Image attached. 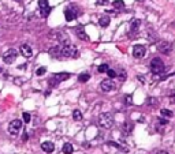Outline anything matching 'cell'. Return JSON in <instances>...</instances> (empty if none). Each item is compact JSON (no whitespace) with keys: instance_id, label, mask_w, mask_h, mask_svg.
I'll use <instances>...</instances> for the list:
<instances>
[{"instance_id":"6da1fadb","label":"cell","mask_w":175,"mask_h":154,"mask_svg":"<svg viewBox=\"0 0 175 154\" xmlns=\"http://www.w3.org/2000/svg\"><path fill=\"white\" fill-rule=\"evenodd\" d=\"M98 125H100L101 128H104V130H108V128H111L114 125V117L111 113H101L100 116H98Z\"/></svg>"},{"instance_id":"7a4b0ae2","label":"cell","mask_w":175,"mask_h":154,"mask_svg":"<svg viewBox=\"0 0 175 154\" xmlns=\"http://www.w3.org/2000/svg\"><path fill=\"white\" fill-rule=\"evenodd\" d=\"M60 49H62V55L65 57H78V49L71 44H65Z\"/></svg>"},{"instance_id":"3957f363","label":"cell","mask_w":175,"mask_h":154,"mask_svg":"<svg viewBox=\"0 0 175 154\" xmlns=\"http://www.w3.org/2000/svg\"><path fill=\"white\" fill-rule=\"evenodd\" d=\"M70 78V74L69 72H60V74H55L52 78L49 79V86H52V87H55V86H58V85L60 82H63V81H67Z\"/></svg>"},{"instance_id":"277c9868","label":"cell","mask_w":175,"mask_h":154,"mask_svg":"<svg viewBox=\"0 0 175 154\" xmlns=\"http://www.w3.org/2000/svg\"><path fill=\"white\" fill-rule=\"evenodd\" d=\"M151 71L153 72V74H161V72L164 71V63L161 59H159V57H155V59H152V61H151Z\"/></svg>"},{"instance_id":"5b68a950","label":"cell","mask_w":175,"mask_h":154,"mask_svg":"<svg viewBox=\"0 0 175 154\" xmlns=\"http://www.w3.org/2000/svg\"><path fill=\"white\" fill-rule=\"evenodd\" d=\"M78 14H79L78 7H75V6H70V7H67L65 10V17H66V19H67L69 22L74 21L75 18L78 17Z\"/></svg>"},{"instance_id":"8992f818","label":"cell","mask_w":175,"mask_h":154,"mask_svg":"<svg viewBox=\"0 0 175 154\" xmlns=\"http://www.w3.org/2000/svg\"><path fill=\"white\" fill-rule=\"evenodd\" d=\"M39 8H40V14L43 18H47L51 12V7L48 4V0H39Z\"/></svg>"},{"instance_id":"52a82bcc","label":"cell","mask_w":175,"mask_h":154,"mask_svg":"<svg viewBox=\"0 0 175 154\" xmlns=\"http://www.w3.org/2000/svg\"><path fill=\"white\" fill-rule=\"evenodd\" d=\"M21 128H22V121L15 119V120H12L11 123L8 124V132L11 135H17L21 131Z\"/></svg>"},{"instance_id":"ba28073f","label":"cell","mask_w":175,"mask_h":154,"mask_svg":"<svg viewBox=\"0 0 175 154\" xmlns=\"http://www.w3.org/2000/svg\"><path fill=\"white\" fill-rule=\"evenodd\" d=\"M17 56H18V52L15 51V49H8V51L3 55V60H4V63H7V64H11V63L15 61Z\"/></svg>"},{"instance_id":"9c48e42d","label":"cell","mask_w":175,"mask_h":154,"mask_svg":"<svg viewBox=\"0 0 175 154\" xmlns=\"http://www.w3.org/2000/svg\"><path fill=\"white\" fill-rule=\"evenodd\" d=\"M157 48H159V51H160L161 53L168 55V53L171 52V49H173V44L168 42V41H161V42H159Z\"/></svg>"},{"instance_id":"30bf717a","label":"cell","mask_w":175,"mask_h":154,"mask_svg":"<svg viewBox=\"0 0 175 154\" xmlns=\"http://www.w3.org/2000/svg\"><path fill=\"white\" fill-rule=\"evenodd\" d=\"M145 52H146V49L144 45H135L133 48V56L135 59H142L145 56Z\"/></svg>"},{"instance_id":"8fae6325","label":"cell","mask_w":175,"mask_h":154,"mask_svg":"<svg viewBox=\"0 0 175 154\" xmlns=\"http://www.w3.org/2000/svg\"><path fill=\"white\" fill-rule=\"evenodd\" d=\"M100 89L103 90L104 93H108V92H111V90L115 89V85H114V82L111 79H106V81H103V82L100 83Z\"/></svg>"},{"instance_id":"7c38bea8","label":"cell","mask_w":175,"mask_h":154,"mask_svg":"<svg viewBox=\"0 0 175 154\" xmlns=\"http://www.w3.org/2000/svg\"><path fill=\"white\" fill-rule=\"evenodd\" d=\"M75 34H77V37L79 40H82V41H89V36L86 34V31L82 26H78L75 27Z\"/></svg>"},{"instance_id":"4fadbf2b","label":"cell","mask_w":175,"mask_h":154,"mask_svg":"<svg viewBox=\"0 0 175 154\" xmlns=\"http://www.w3.org/2000/svg\"><path fill=\"white\" fill-rule=\"evenodd\" d=\"M21 53H22V56H25V57H31L33 56V51H31V48L27 44H23V45H21Z\"/></svg>"},{"instance_id":"5bb4252c","label":"cell","mask_w":175,"mask_h":154,"mask_svg":"<svg viewBox=\"0 0 175 154\" xmlns=\"http://www.w3.org/2000/svg\"><path fill=\"white\" fill-rule=\"evenodd\" d=\"M48 53L53 59H59L62 56V49H60V46H52V48H49Z\"/></svg>"},{"instance_id":"9a60e30c","label":"cell","mask_w":175,"mask_h":154,"mask_svg":"<svg viewBox=\"0 0 175 154\" xmlns=\"http://www.w3.org/2000/svg\"><path fill=\"white\" fill-rule=\"evenodd\" d=\"M41 149H43L45 153H52L53 150H55V144L52 142H43L41 143Z\"/></svg>"},{"instance_id":"2e32d148","label":"cell","mask_w":175,"mask_h":154,"mask_svg":"<svg viewBox=\"0 0 175 154\" xmlns=\"http://www.w3.org/2000/svg\"><path fill=\"white\" fill-rule=\"evenodd\" d=\"M110 22H111V19H110V17H101L100 19H98V25H100L101 27H107L108 25H110Z\"/></svg>"},{"instance_id":"e0dca14e","label":"cell","mask_w":175,"mask_h":154,"mask_svg":"<svg viewBox=\"0 0 175 154\" xmlns=\"http://www.w3.org/2000/svg\"><path fill=\"white\" fill-rule=\"evenodd\" d=\"M74 152V147H73L71 143H65L63 144V153L65 154H71Z\"/></svg>"},{"instance_id":"ac0fdd59","label":"cell","mask_w":175,"mask_h":154,"mask_svg":"<svg viewBox=\"0 0 175 154\" xmlns=\"http://www.w3.org/2000/svg\"><path fill=\"white\" fill-rule=\"evenodd\" d=\"M160 115L163 116V117H167V119H171L174 116V113L170 111V109H161L160 111Z\"/></svg>"},{"instance_id":"d6986e66","label":"cell","mask_w":175,"mask_h":154,"mask_svg":"<svg viewBox=\"0 0 175 154\" xmlns=\"http://www.w3.org/2000/svg\"><path fill=\"white\" fill-rule=\"evenodd\" d=\"M73 117H74V120H75V121L82 120V113H81V111H78V109H75V111L73 112Z\"/></svg>"},{"instance_id":"ffe728a7","label":"cell","mask_w":175,"mask_h":154,"mask_svg":"<svg viewBox=\"0 0 175 154\" xmlns=\"http://www.w3.org/2000/svg\"><path fill=\"white\" fill-rule=\"evenodd\" d=\"M140 23H141V21L140 19H133L131 21V31H135V29H138V26H140Z\"/></svg>"},{"instance_id":"44dd1931","label":"cell","mask_w":175,"mask_h":154,"mask_svg":"<svg viewBox=\"0 0 175 154\" xmlns=\"http://www.w3.org/2000/svg\"><path fill=\"white\" fill-rule=\"evenodd\" d=\"M112 6L115 8H123L125 7V3H123V0H115V2L112 3Z\"/></svg>"},{"instance_id":"7402d4cb","label":"cell","mask_w":175,"mask_h":154,"mask_svg":"<svg viewBox=\"0 0 175 154\" xmlns=\"http://www.w3.org/2000/svg\"><path fill=\"white\" fill-rule=\"evenodd\" d=\"M89 78H90V75H89V74H81L78 77V81H79V82H88Z\"/></svg>"},{"instance_id":"603a6c76","label":"cell","mask_w":175,"mask_h":154,"mask_svg":"<svg viewBox=\"0 0 175 154\" xmlns=\"http://www.w3.org/2000/svg\"><path fill=\"white\" fill-rule=\"evenodd\" d=\"M108 144H110V146H114V147H116V149H119L120 152H127V149H126V147H122V146H119V144H118V143H115V142H110Z\"/></svg>"},{"instance_id":"cb8c5ba5","label":"cell","mask_w":175,"mask_h":154,"mask_svg":"<svg viewBox=\"0 0 175 154\" xmlns=\"http://www.w3.org/2000/svg\"><path fill=\"white\" fill-rule=\"evenodd\" d=\"M125 131L127 134H130L133 131V123H125Z\"/></svg>"},{"instance_id":"d4e9b609","label":"cell","mask_w":175,"mask_h":154,"mask_svg":"<svg viewBox=\"0 0 175 154\" xmlns=\"http://www.w3.org/2000/svg\"><path fill=\"white\" fill-rule=\"evenodd\" d=\"M108 64H101V65H98V68H97V71L98 72H107V70H108Z\"/></svg>"},{"instance_id":"484cf974","label":"cell","mask_w":175,"mask_h":154,"mask_svg":"<svg viewBox=\"0 0 175 154\" xmlns=\"http://www.w3.org/2000/svg\"><path fill=\"white\" fill-rule=\"evenodd\" d=\"M107 74H108V77H110V78H116L118 77L116 71L115 70H110V68L107 70Z\"/></svg>"},{"instance_id":"4316f807","label":"cell","mask_w":175,"mask_h":154,"mask_svg":"<svg viewBox=\"0 0 175 154\" xmlns=\"http://www.w3.org/2000/svg\"><path fill=\"white\" fill-rule=\"evenodd\" d=\"M23 120H25V123H29V121L31 120V116H30V113H27V112H23Z\"/></svg>"},{"instance_id":"83f0119b","label":"cell","mask_w":175,"mask_h":154,"mask_svg":"<svg viewBox=\"0 0 175 154\" xmlns=\"http://www.w3.org/2000/svg\"><path fill=\"white\" fill-rule=\"evenodd\" d=\"M47 72V68L45 67H40L39 70L36 71V74H37V77H41V75H44Z\"/></svg>"},{"instance_id":"f1b7e54d","label":"cell","mask_w":175,"mask_h":154,"mask_svg":"<svg viewBox=\"0 0 175 154\" xmlns=\"http://www.w3.org/2000/svg\"><path fill=\"white\" fill-rule=\"evenodd\" d=\"M148 104L149 105H156V104H157V100H155L153 97H151V98H148Z\"/></svg>"},{"instance_id":"f546056e","label":"cell","mask_w":175,"mask_h":154,"mask_svg":"<svg viewBox=\"0 0 175 154\" xmlns=\"http://www.w3.org/2000/svg\"><path fill=\"white\" fill-rule=\"evenodd\" d=\"M125 102L127 104V105H130V104L133 102V98H131V96H126V97H125Z\"/></svg>"},{"instance_id":"4dcf8cb0","label":"cell","mask_w":175,"mask_h":154,"mask_svg":"<svg viewBox=\"0 0 175 154\" xmlns=\"http://www.w3.org/2000/svg\"><path fill=\"white\" fill-rule=\"evenodd\" d=\"M126 77H127V75H126V72L125 71H120V75H119V78H120V79H122V81H125L126 79Z\"/></svg>"},{"instance_id":"1f68e13d","label":"cell","mask_w":175,"mask_h":154,"mask_svg":"<svg viewBox=\"0 0 175 154\" xmlns=\"http://www.w3.org/2000/svg\"><path fill=\"white\" fill-rule=\"evenodd\" d=\"M107 3H108V0H97V4H100V6L107 4Z\"/></svg>"},{"instance_id":"d6a6232c","label":"cell","mask_w":175,"mask_h":154,"mask_svg":"<svg viewBox=\"0 0 175 154\" xmlns=\"http://www.w3.org/2000/svg\"><path fill=\"white\" fill-rule=\"evenodd\" d=\"M170 97H171V98H174V101H175V90L170 92Z\"/></svg>"},{"instance_id":"836d02e7","label":"cell","mask_w":175,"mask_h":154,"mask_svg":"<svg viewBox=\"0 0 175 154\" xmlns=\"http://www.w3.org/2000/svg\"><path fill=\"white\" fill-rule=\"evenodd\" d=\"M27 138H29V136H27V134H25L23 135V140H27Z\"/></svg>"},{"instance_id":"e575fe53","label":"cell","mask_w":175,"mask_h":154,"mask_svg":"<svg viewBox=\"0 0 175 154\" xmlns=\"http://www.w3.org/2000/svg\"><path fill=\"white\" fill-rule=\"evenodd\" d=\"M157 154H168V153H167V152H159Z\"/></svg>"},{"instance_id":"d590c367","label":"cell","mask_w":175,"mask_h":154,"mask_svg":"<svg viewBox=\"0 0 175 154\" xmlns=\"http://www.w3.org/2000/svg\"><path fill=\"white\" fill-rule=\"evenodd\" d=\"M138 2H144V0H138Z\"/></svg>"},{"instance_id":"8d00e7d4","label":"cell","mask_w":175,"mask_h":154,"mask_svg":"<svg viewBox=\"0 0 175 154\" xmlns=\"http://www.w3.org/2000/svg\"><path fill=\"white\" fill-rule=\"evenodd\" d=\"M0 72H2V68H0Z\"/></svg>"}]
</instances>
